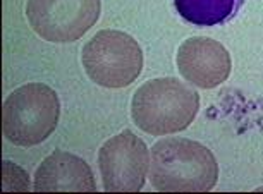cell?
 Here are the masks:
<instances>
[{
	"label": "cell",
	"mask_w": 263,
	"mask_h": 194,
	"mask_svg": "<svg viewBox=\"0 0 263 194\" xmlns=\"http://www.w3.org/2000/svg\"><path fill=\"white\" fill-rule=\"evenodd\" d=\"M33 189L36 192H95L97 184L90 165L83 158L67 151H55L40 163L34 172Z\"/></svg>",
	"instance_id": "ba28073f"
},
{
	"label": "cell",
	"mask_w": 263,
	"mask_h": 194,
	"mask_svg": "<svg viewBox=\"0 0 263 194\" xmlns=\"http://www.w3.org/2000/svg\"><path fill=\"white\" fill-rule=\"evenodd\" d=\"M177 69L193 86L213 89L227 81L232 61L220 42L206 36H195L186 40L179 47Z\"/></svg>",
	"instance_id": "52a82bcc"
},
{
	"label": "cell",
	"mask_w": 263,
	"mask_h": 194,
	"mask_svg": "<svg viewBox=\"0 0 263 194\" xmlns=\"http://www.w3.org/2000/svg\"><path fill=\"white\" fill-rule=\"evenodd\" d=\"M150 151L135 132L122 131L107 139L98 153V167L107 192H140L150 172Z\"/></svg>",
	"instance_id": "8992f818"
},
{
	"label": "cell",
	"mask_w": 263,
	"mask_h": 194,
	"mask_svg": "<svg viewBox=\"0 0 263 194\" xmlns=\"http://www.w3.org/2000/svg\"><path fill=\"white\" fill-rule=\"evenodd\" d=\"M200 110V94L176 77H158L136 89L131 117L141 131L167 136L187 129Z\"/></svg>",
	"instance_id": "7a4b0ae2"
},
{
	"label": "cell",
	"mask_w": 263,
	"mask_h": 194,
	"mask_svg": "<svg viewBox=\"0 0 263 194\" xmlns=\"http://www.w3.org/2000/svg\"><path fill=\"white\" fill-rule=\"evenodd\" d=\"M11 167L14 176H11V172L6 167H2V191H28L29 177L26 176V172L14 163H11Z\"/></svg>",
	"instance_id": "30bf717a"
},
{
	"label": "cell",
	"mask_w": 263,
	"mask_h": 194,
	"mask_svg": "<svg viewBox=\"0 0 263 194\" xmlns=\"http://www.w3.org/2000/svg\"><path fill=\"white\" fill-rule=\"evenodd\" d=\"M100 0H28L26 17L40 38L52 43L76 42L100 17Z\"/></svg>",
	"instance_id": "5b68a950"
},
{
	"label": "cell",
	"mask_w": 263,
	"mask_h": 194,
	"mask_svg": "<svg viewBox=\"0 0 263 194\" xmlns=\"http://www.w3.org/2000/svg\"><path fill=\"white\" fill-rule=\"evenodd\" d=\"M61 100L50 86L29 83L12 91L2 107V132L16 146H36L57 129Z\"/></svg>",
	"instance_id": "3957f363"
},
{
	"label": "cell",
	"mask_w": 263,
	"mask_h": 194,
	"mask_svg": "<svg viewBox=\"0 0 263 194\" xmlns=\"http://www.w3.org/2000/svg\"><path fill=\"white\" fill-rule=\"evenodd\" d=\"M83 67L88 77L103 88H126L140 77L143 52L131 34L102 29L83 48Z\"/></svg>",
	"instance_id": "277c9868"
},
{
	"label": "cell",
	"mask_w": 263,
	"mask_h": 194,
	"mask_svg": "<svg viewBox=\"0 0 263 194\" xmlns=\"http://www.w3.org/2000/svg\"><path fill=\"white\" fill-rule=\"evenodd\" d=\"M217 179V160L203 144L182 138L160 139L153 144L150 182L157 191L208 192Z\"/></svg>",
	"instance_id": "6da1fadb"
},
{
	"label": "cell",
	"mask_w": 263,
	"mask_h": 194,
	"mask_svg": "<svg viewBox=\"0 0 263 194\" xmlns=\"http://www.w3.org/2000/svg\"><path fill=\"white\" fill-rule=\"evenodd\" d=\"M245 0H174L176 11L190 24L212 28L231 21Z\"/></svg>",
	"instance_id": "9c48e42d"
}]
</instances>
